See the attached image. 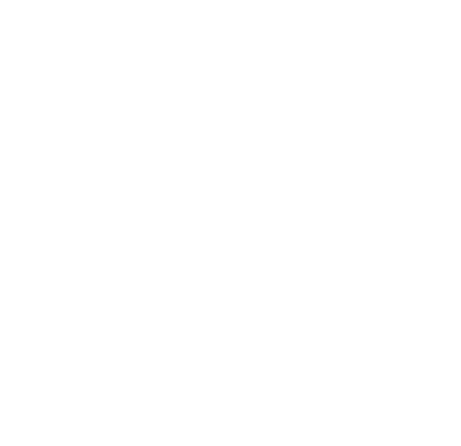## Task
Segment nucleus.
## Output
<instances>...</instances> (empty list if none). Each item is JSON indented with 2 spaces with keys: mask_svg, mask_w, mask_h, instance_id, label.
Masks as SVG:
<instances>
[]
</instances>
